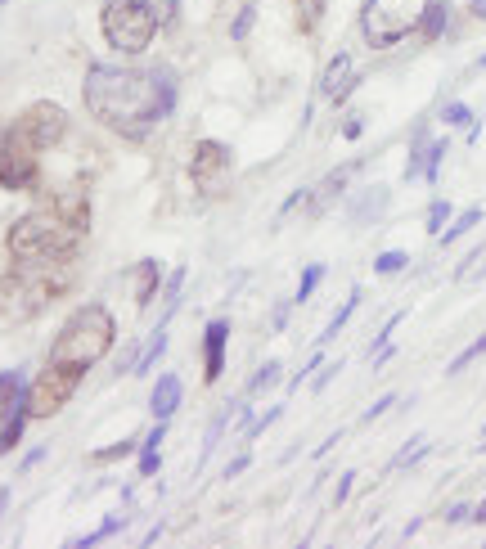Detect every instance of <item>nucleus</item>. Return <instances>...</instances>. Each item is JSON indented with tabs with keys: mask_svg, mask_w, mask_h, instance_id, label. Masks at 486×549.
Here are the masks:
<instances>
[{
	"mask_svg": "<svg viewBox=\"0 0 486 549\" xmlns=\"http://www.w3.org/2000/svg\"><path fill=\"white\" fill-rule=\"evenodd\" d=\"M90 117L122 140H149L176 108V81L162 68H95L81 81Z\"/></svg>",
	"mask_w": 486,
	"mask_h": 549,
	"instance_id": "obj_1",
	"label": "nucleus"
},
{
	"mask_svg": "<svg viewBox=\"0 0 486 549\" xmlns=\"http://www.w3.org/2000/svg\"><path fill=\"white\" fill-rule=\"evenodd\" d=\"M90 234V189H63L45 198L27 216H18L5 234V252L18 266H77Z\"/></svg>",
	"mask_w": 486,
	"mask_h": 549,
	"instance_id": "obj_2",
	"label": "nucleus"
},
{
	"mask_svg": "<svg viewBox=\"0 0 486 549\" xmlns=\"http://www.w3.org/2000/svg\"><path fill=\"white\" fill-rule=\"evenodd\" d=\"M68 135V113L50 99H36L32 108L14 117V122L0 131V185L5 189H32L41 180V158L63 144Z\"/></svg>",
	"mask_w": 486,
	"mask_h": 549,
	"instance_id": "obj_3",
	"label": "nucleus"
},
{
	"mask_svg": "<svg viewBox=\"0 0 486 549\" xmlns=\"http://www.w3.org/2000/svg\"><path fill=\"white\" fill-rule=\"evenodd\" d=\"M77 288V266H18L0 275V320H36Z\"/></svg>",
	"mask_w": 486,
	"mask_h": 549,
	"instance_id": "obj_4",
	"label": "nucleus"
},
{
	"mask_svg": "<svg viewBox=\"0 0 486 549\" xmlns=\"http://www.w3.org/2000/svg\"><path fill=\"white\" fill-rule=\"evenodd\" d=\"M113 342H117L113 311L90 302L68 315V324L59 329V338H54V347H50V360H68V365L90 369L95 360H104L108 351H113Z\"/></svg>",
	"mask_w": 486,
	"mask_h": 549,
	"instance_id": "obj_5",
	"label": "nucleus"
},
{
	"mask_svg": "<svg viewBox=\"0 0 486 549\" xmlns=\"http://www.w3.org/2000/svg\"><path fill=\"white\" fill-rule=\"evenodd\" d=\"M158 23L162 14L153 0H104V9H99V32H104L108 50L126 54V59L149 50L153 36H158Z\"/></svg>",
	"mask_w": 486,
	"mask_h": 549,
	"instance_id": "obj_6",
	"label": "nucleus"
},
{
	"mask_svg": "<svg viewBox=\"0 0 486 549\" xmlns=\"http://www.w3.org/2000/svg\"><path fill=\"white\" fill-rule=\"evenodd\" d=\"M428 0H360V36L369 50H387V45L405 41L419 32V18Z\"/></svg>",
	"mask_w": 486,
	"mask_h": 549,
	"instance_id": "obj_7",
	"label": "nucleus"
},
{
	"mask_svg": "<svg viewBox=\"0 0 486 549\" xmlns=\"http://www.w3.org/2000/svg\"><path fill=\"white\" fill-rule=\"evenodd\" d=\"M81 378H86V369H81V365H68V360H45V369L27 383V414H32V419H54V414L77 396Z\"/></svg>",
	"mask_w": 486,
	"mask_h": 549,
	"instance_id": "obj_8",
	"label": "nucleus"
},
{
	"mask_svg": "<svg viewBox=\"0 0 486 549\" xmlns=\"http://www.w3.org/2000/svg\"><path fill=\"white\" fill-rule=\"evenodd\" d=\"M230 176H234V153L221 140H198L194 158H189V180H194L198 194L221 198L230 189Z\"/></svg>",
	"mask_w": 486,
	"mask_h": 549,
	"instance_id": "obj_9",
	"label": "nucleus"
},
{
	"mask_svg": "<svg viewBox=\"0 0 486 549\" xmlns=\"http://www.w3.org/2000/svg\"><path fill=\"white\" fill-rule=\"evenodd\" d=\"M356 81H360L356 59H351L347 50H338L329 59V68H324V77H320V99L324 104H347L351 90H356Z\"/></svg>",
	"mask_w": 486,
	"mask_h": 549,
	"instance_id": "obj_10",
	"label": "nucleus"
},
{
	"mask_svg": "<svg viewBox=\"0 0 486 549\" xmlns=\"http://www.w3.org/2000/svg\"><path fill=\"white\" fill-rule=\"evenodd\" d=\"M450 140L446 135H437V140H428V135H419V140L410 144V162H405V180H437V167L441 158H446Z\"/></svg>",
	"mask_w": 486,
	"mask_h": 549,
	"instance_id": "obj_11",
	"label": "nucleus"
},
{
	"mask_svg": "<svg viewBox=\"0 0 486 549\" xmlns=\"http://www.w3.org/2000/svg\"><path fill=\"white\" fill-rule=\"evenodd\" d=\"M225 342H230V320H212L203 329V383H216L225 374Z\"/></svg>",
	"mask_w": 486,
	"mask_h": 549,
	"instance_id": "obj_12",
	"label": "nucleus"
},
{
	"mask_svg": "<svg viewBox=\"0 0 486 549\" xmlns=\"http://www.w3.org/2000/svg\"><path fill=\"white\" fill-rule=\"evenodd\" d=\"M23 405H27V374L23 369H5V374H0V428H5Z\"/></svg>",
	"mask_w": 486,
	"mask_h": 549,
	"instance_id": "obj_13",
	"label": "nucleus"
},
{
	"mask_svg": "<svg viewBox=\"0 0 486 549\" xmlns=\"http://www.w3.org/2000/svg\"><path fill=\"white\" fill-rule=\"evenodd\" d=\"M135 284H131V297H135V306H149L153 302V293H158V288H167L162 284V261H153V257H144V261H135Z\"/></svg>",
	"mask_w": 486,
	"mask_h": 549,
	"instance_id": "obj_14",
	"label": "nucleus"
},
{
	"mask_svg": "<svg viewBox=\"0 0 486 549\" xmlns=\"http://www.w3.org/2000/svg\"><path fill=\"white\" fill-rule=\"evenodd\" d=\"M180 396H185L180 378H176V374H162L158 383H153V392H149V410H153V419H171V414L180 410Z\"/></svg>",
	"mask_w": 486,
	"mask_h": 549,
	"instance_id": "obj_15",
	"label": "nucleus"
},
{
	"mask_svg": "<svg viewBox=\"0 0 486 549\" xmlns=\"http://www.w3.org/2000/svg\"><path fill=\"white\" fill-rule=\"evenodd\" d=\"M446 27H450V5L446 0H428L419 18V36L423 41H437V36H446Z\"/></svg>",
	"mask_w": 486,
	"mask_h": 549,
	"instance_id": "obj_16",
	"label": "nucleus"
},
{
	"mask_svg": "<svg viewBox=\"0 0 486 549\" xmlns=\"http://www.w3.org/2000/svg\"><path fill=\"white\" fill-rule=\"evenodd\" d=\"M356 306H360V288H351V297L338 306V311H333V320L320 329V338H315V347H329V342L338 338L342 329H347V320H351V315H356Z\"/></svg>",
	"mask_w": 486,
	"mask_h": 549,
	"instance_id": "obj_17",
	"label": "nucleus"
},
{
	"mask_svg": "<svg viewBox=\"0 0 486 549\" xmlns=\"http://www.w3.org/2000/svg\"><path fill=\"white\" fill-rule=\"evenodd\" d=\"M167 324H171V315H162L158 329H153V338H149V347H144V356L135 360V374H149V369L162 360V351H167Z\"/></svg>",
	"mask_w": 486,
	"mask_h": 549,
	"instance_id": "obj_18",
	"label": "nucleus"
},
{
	"mask_svg": "<svg viewBox=\"0 0 486 549\" xmlns=\"http://www.w3.org/2000/svg\"><path fill=\"white\" fill-rule=\"evenodd\" d=\"M378 203H387V189L383 185H374V189H365L360 198H351V221H374L378 216Z\"/></svg>",
	"mask_w": 486,
	"mask_h": 549,
	"instance_id": "obj_19",
	"label": "nucleus"
},
{
	"mask_svg": "<svg viewBox=\"0 0 486 549\" xmlns=\"http://www.w3.org/2000/svg\"><path fill=\"white\" fill-rule=\"evenodd\" d=\"M482 216H486V212H482V207H468V212H464V216H455V221H450V225H446V230H441V234H437V239H441V248H446V243H459V239H464V234H468V230H473V225H482Z\"/></svg>",
	"mask_w": 486,
	"mask_h": 549,
	"instance_id": "obj_20",
	"label": "nucleus"
},
{
	"mask_svg": "<svg viewBox=\"0 0 486 549\" xmlns=\"http://www.w3.org/2000/svg\"><path fill=\"white\" fill-rule=\"evenodd\" d=\"M27 423H32V414H27V405H23V410H18L14 419H9L5 428H0V455H9V450H14L18 441H23V428H27Z\"/></svg>",
	"mask_w": 486,
	"mask_h": 549,
	"instance_id": "obj_21",
	"label": "nucleus"
},
{
	"mask_svg": "<svg viewBox=\"0 0 486 549\" xmlns=\"http://www.w3.org/2000/svg\"><path fill=\"white\" fill-rule=\"evenodd\" d=\"M135 437H126V441H117V446H104V450H90V464H117V459H126V455H135Z\"/></svg>",
	"mask_w": 486,
	"mask_h": 549,
	"instance_id": "obj_22",
	"label": "nucleus"
},
{
	"mask_svg": "<svg viewBox=\"0 0 486 549\" xmlns=\"http://www.w3.org/2000/svg\"><path fill=\"white\" fill-rule=\"evenodd\" d=\"M419 455H428V437H410L401 450H396V459H392V468H410V464H419Z\"/></svg>",
	"mask_w": 486,
	"mask_h": 549,
	"instance_id": "obj_23",
	"label": "nucleus"
},
{
	"mask_svg": "<svg viewBox=\"0 0 486 549\" xmlns=\"http://www.w3.org/2000/svg\"><path fill=\"white\" fill-rule=\"evenodd\" d=\"M450 216H455V207H450L446 198H437V203L428 207V221H423V225H428V234H432V239H437V234L450 225Z\"/></svg>",
	"mask_w": 486,
	"mask_h": 549,
	"instance_id": "obj_24",
	"label": "nucleus"
},
{
	"mask_svg": "<svg viewBox=\"0 0 486 549\" xmlns=\"http://www.w3.org/2000/svg\"><path fill=\"white\" fill-rule=\"evenodd\" d=\"M477 356H486V333H482V338H473V342H468L464 351H459L455 360H450V365H446V374H459V369H468V365H473Z\"/></svg>",
	"mask_w": 486,
	"mask_h": 549,
	"instance_id": "obj_25",
	"label": "nucleus"
},
{
	"mask_svg": "<svg viewBox=\"0 0 486 549\" xmlns=\"http://www.w3.org/2000/svg\"><path fill=\"white\" fill-rule=\"evenodd\" d=\"M320 279H324V266H320V261H315V266H306V270H302V284H297V293H293V302L302 306L306 297H311L315 288H320Z\"/></svg>",
	"mask_w": 486,
	"mask_h": 549,
	"instance_id": "obj_26",
	"label": "nucleus"
},
{
	"mask_svg": "<svg viewBox=\"0 0 486 549\" xmlns=\"http://www.w3.org/2000/svg\"><path fill=\"white\" fill-rule=\"evenodd\" d=\"M405 266H410L405 252H378V257H374V275H401Z\"/></svg>",
	"mask_w": 486,
	"mask_h": 549,
	"instance_id": "obj_27",
	"label": "nucleus"
},
{
	"mask_svg": "<svg viewBox=\"0 0 486 549\" xmlns=\"http://www.w3.org/2000/svg\"><path fill=\"white\" fill-rule=\"evenodd\" d=\"M320 14H324V0H297V23H302V32H315Z\"/></svg>",
	"mask_w": 486,
	"mask_h": 549,
	"instance_id": "obj_28",
	"label": "nucleus"
},
{
	"mask_svg": "<svg viewBox=\"0 0 486 549\" xmlns=\"http://www.w3.org/2000/svg\"><path fill=\"white\" fill-rule=\"evenodd\" d=\"M279 378V360H266V365L257 369V374H252V383H248V396H257V392H266L270 383H275Z\"/></svg>",
	"mask_w": 486,
	"mask_h": 549,
	"instance_id": "obj_29",
	"label": "nucleus"
},
{
	"mask_svg": "<svg viewBox=\"0 0 486 549\" xmlns=\"http://www.w3.org/2000/svg\"><path fill=\"white\" fill-rule=\"evenodd\" d=\"M437 117H441V122H446V126H473V122H477V117L468 113V104H446Z\"/></svg>",
	"mask_w": 486,
	"mask_h": 549,
	"instance_id": "obj_30",
	"label": "nucleus"
},
{
	"mask_svg": "<svg viewBox=\"0 0 486 549\" xmlns=\"http://www.w3.org/2000/svg\"><path fill=\"white\" fill-rule=\"evenodd\" d=\"M392 405H396V396H392V392H387V396H378V401H374V405H369V410H365V414H360V423H374V419H378V414H387V410H392Z\"/></svg>",
	"mask_w": 486,
	"mask_h": 549,
	"instance_id": "obj_31",
	"label": "nucleus"
},
{
	"mask_svg": "<svg viewBox=\"0 0 486 549\" xmlns=\"http://www.w3.org/2000/svg\"><path fill=\"white\" fill-rule=\"evenodd\" d=\"M279 414H284V405H270V410H266V414H261V419H257V423H252V428H248V441H252V437H261V432H266V428H270V423H275V419H279Z\"/></svg>",
	"mask_w": 486,
	"mask_h": 549,
	"instance_id": "obj_32",
	"label": "nucleus"
},
{
	"mask_svg": "<svg viewBox=\"0 0 486 549\" xmlns=\"http://www.w3.org/2000/svg\"><path fill=\"white\" fill-rule=\"evenodd\" d=\"M252 18H257V9H252V5H248V9H243V14H239V18H234V41H243V36H248V32H252Z\"/></svg>",
	"mask_w": 486,
	"mask_h": 549,
	"instance_id": "obj_33",
	"label": "nucleus"
},
{
	"mask_svg": "<svg viewBox=\"0 0 486 549\" xmlns=\"http://www.w3.org/2000/svg\"><path fill=\"white\" fill-rule=\"evenodd\" d=\"M158 464H162L158 450H140V477H153L158 473Z\"/></svg>",
	"mask_w": 486,
	"mask_h": 549,
	"instance_id": "obj_34",
	"label": "nucleus"
},
{
	"mask_svg": "<svg viewBox=\"0 0 486 549\" xmlns=\"http://www.w3.org/2000/svg\"><path fill=\"white\" fill-rule=\"evenodd\" d=\"M351 486H356V473H342V477H338V491H333V504H347Z\"/></svg>",
	"mask_w": 486,
	"mask_h": 549,
	"instance_id": "obj_35",
	"label": "nucleus"
},
{
	"mask_svg": "<svg viewBox=\"0 0 486 549\" xmlns=\"http://www.w3.org/2000/svg\"><path fill=\"white\" fill-rule=\"evenodd\" d=\"M162 437H167V419H162L158 428H153L149 437H144V446H140V450H158V446H162Z\"/></svg>",
	"mask_w": 486,
	"mask_h": 549,
	"instance_id": "obj_36",
	"label": "nucleus"
},
{
	"mask_svg": "<svg viewBox=\"0 0 486 549\" xmlns=\"http://www.w3.org/2000/svg\"><path fill=\"white\" fill-rule=\"evenodd\" d=\"M338 369H342V365H329V369H320V374H315V392H324V387H329L333 378H338Z\"/></svg>",
	"mask_w": 486,
	"mask_h": 549,
	"instance_id": "obj_37",
	"label": "nucleus"
},
{
	"mask_svg": "<svg viewBox=\"0 0 486 549\" xmlns=\"http://www.w3.org/2000/svg\"><path fill=\"white\" fill-rule=\"evenodd\" d=\"M446 518H450V522H464V518H473V509H468V504H450Z\"/></svg>",
	"mask_w": 486,
	"mask_h": 549,
	"instance_id": "obj_38",
	"label": "nucleus"
},
{
	"mask_svg": "<svg viewBox=\"0 0 486 549\" xmlns=\"http://www.w3.org/2000/svg\"><path fill=\"white\" fill-rule=\"evenodd\" d=\"M243 468H248V455H239V459H234V464H230V468H225V477H239V473H243Z\"/></svg>",
	"mask_w": 486,
	"mask_h": 549,
	"instance_id": "obj_39",
	"label": "nucleus"
},
{
	"mask_svg": "<svg viewBox=\"0 0 486 549\" xmlns=\"http://www.w3.org/2000/svg\"><path fill=\"white\" fill-rule=\"evenodd\" d=\"M473 522H486V500H482V504H477V509H473Z\"/></svg>",
	"mask_w": 486,
	"mask_h": 549,
	"instance_id": "obj_40",
	"label": "nucleus"
},
{
	"mask_svg": "<svg viewBox=\"0 0 486 549\" xmlns=\"http://www.w3.org/2000/svg\"><path fill=\"white\" fill-rule=\"evenodd\" d=\"M473 14H477V18H486V0H473Z\"/></svg>",
	"mask_w": 486,
	"mask_h": 549,
	"instance_id": "obj_41",
	"label": "nucleus"
}]
</instances>
